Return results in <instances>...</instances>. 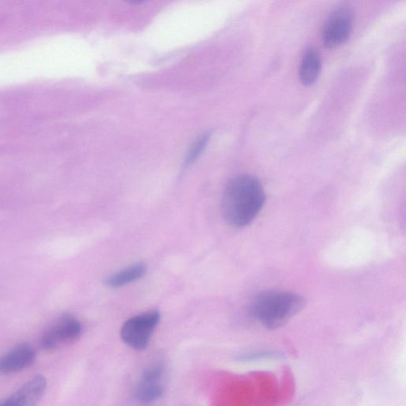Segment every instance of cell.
<instances>
[{
	"instance_id": "cell-1",
	"label": "cell",
	"mask_w": 406,
	"mask_h": 406,
	"mask_svg": "<svg viewBox=\"0 0 406 406\" xmlns=\"http://www.w3.org/2000/svg\"><path fill=\"white\" fill-rule=\"evenodd\" d=\"M266 196L257 178L241 175L227 184L221 200V211L228 224L242 228L254 221L266 203Z\"/></svg>"
},
{
	"instance_id": "cell-2",
	"label": "cell",
	"mask_w": 406,
	"mask_h": 406,
	"mask_svg": "<svg viewBox=\"0 0 406 406\" xmlns=\"http://www.w3.org/2000/svg\"><path fill=\"white\" fill-rule=\"evenodd\" d=\"M306 301L299 294L268 291L258 294L251 301L252 317L264 327L275 329L282 327L305 306Z\"/></svg>"
},
{
	"instance_id": "cell-3",
	"label": "cell",
	"mask_w": 406,
	"mask_h": 406,
	"mask_svg": "<svg viewBox=\"0 0 406 406\" xmlns=\"http://www.w3.org/2000/svg\"><path fill=\"white\" fill-rule=\"evenodd\" d=\"M159 319V313L152 310L127 320L121 329L122 341L134 350H144L149 344Z\"/></svg>"
},
{
	"instance_id": "cell-4",
	"label": "cell",
	"mask_w": 406,
	"mask_h": 406,
	"mask_svg": "<svg viewBox=\"0 0 406 406\" xmlns=\"http://www.w3.org/2000/svg\"><path fill=\"white\" fill-rule=\"evenodd\" d=\"M354 23V15L348 7H341L331 14L326 22L322 39L328 48H336L343 44L352 34Z\"/></svg>"
},
{
	"instance_id": "cell-5",
	"label": "cell",
	"mask_w": 406,
	"mask_h": 406,
	"mask_svg": "<svg viewBox=\"0 0 406 406\" xmlns=\"http://www.w3.org/2000/svg\"><path fill=\"white\" fill-rule=\"evenodd\" d=\"M82 333V325L72 316L61 317L42 336L41 346L47 350L58 348L78 339Z\"/></svg>"
},
{
	"instance_id": "cell-6",
	"label": "cell",
	"mask_w": 406,
	"mask_h": 406,
	"mask_svg": "<svg viewBox=\"0 0 406 406\" xmlns=\"http://www.w3.org/2000/svg\"><path fill=\"white\" fill-rule=\"evenodd\" d=\"M164 367L161 364L153 365L145 370L136 390L138 401L150 404L157 401L164 393Z\"/></svg>"
},
{
	"instance_id": "cell-7",
	"label": "cell",
	"mask_w": 406,
	"mask_h": 406,
	"mask_svg": "<svg viewBox=\"0 0 406 406\" xmlns=\"http://www.w3.org/2000/svg\"><path fill=\"white\" fill-rule=\"evenodd\" d=\"M46 379L37 375L28 381L14 395L0 402V406H35L46 392Z\"/></svg>"
},
{
	"instance_id": "cell-8",
	"label": "cell",
	"mask_w": 406,
	"mask_h": 406,
	"mask_svg": "<svg viewBox=\"0 0 406 406\" xmlns=\"http://www.w3.org/2000/svg\"><path fill=\"white\" fill-rule=\"evenodd\" d=\"M36 359L34 349L27 343H22L8 353L0 355V374H10L23 371L33 365Z\"/></svg>"
},
{
	"instance_id": "cell-9",
	"label": "cell",
	"mask_w": 406,
	"mask_h": 406,
	"mask_svg": "<svg viewBox=\"0 0 406 406\" xmlns=\"http://www.w3.org/2000/svg\"><path fill=\"white\" fill-rule=\"evenodd\" d=\"M321 56L317 49L310 48L301 60L299 71L300 81L305 86H310L316 81L321 71Z\"/></svg>"
},
{
	"instance_id": "cell-10",
	"label": "cell",
	"mask_w": 406,
	"mask_h": 406,
	"mask_svg": "<svg viewBox=\"0 0 406 406\" xmlns=\"http://www.w3.org/2000/svg\"><path fill=\"white\" fill-rule=\"evenodd\" d=\"M147 272L144 263H137L108 277L105 284L110 288H119L143 278Z\"/></svg>"
},
{
	"instance_id": "cell-11",
	"label": "cell",
	"mask_w": 406,
	"mask_h": 406,
	"mask_svg": "<svg viewBox=\"0 0 406 406\" xmlns=\"http://www.w3.org/2000/svg\"><path fill=\"white\" fill-rule=\"evenodd\" d=\"M209 140V135H204L199 138L198 140L196 141L192 150H190L188 157L186 159V163H192L199 157L203 150H204L205 147Z\"/></svg>"
}]
</instances>
